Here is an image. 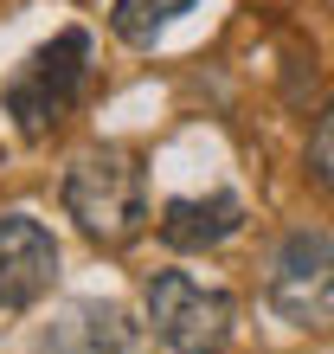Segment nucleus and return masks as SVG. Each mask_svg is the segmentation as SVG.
I'll list each match as a JSON object with an SVG mask.
<instances>
[{
    "label": "nucleus",
    "instance_id": "f257e3e1",
    "mask_svg": "<svg viewBox=\"0 0 334 354\" xmlns=\"http://www.w3.org/2000/svg\"><path fill=\"white\" fill-rule=\"evenodd\" d=\"M65 213L77 219V232L90 245L122 252V245L141 239V225H148V180H141V161L129 149H116V142L84 149L65 168Z\"/></svg>",
    "mask_w": 334,
    "mask_h": 354
},
{
    "label": "nucleus",
    "instance_id": "f03ea898",
    "mask_svg": "<svg viewBox=\"0 0 334 354\" xmlns=\"http://www.w3.org/2000/svg\"><path fill=\"white\" fill-rule=\"evenodd\" d=\"M84 77H90V32H58L52 46H39L7 84V116L19 122V136H52V122L77 103Z\"/></svg>",
    "mask_w": 334,
    "mask_h": 354
},
{
    "label": "nucleus",
    "instance_id": "7ed1b4c3",
    "mask_svg": "<svg viewBox=\"0 0 334 354\" xmlns=\"http://www.w3.org/2000/svg\"><path fill=\"white\" fill-rule=\"evenodd\" d=\"M270 309L289 328H334V239L296 225L277 252H270V277H264Z\"/></svg>",
    "mask_w": 334,
    "mask_h": 354
},
{
    "label": "nucleus",
    "instance_id": "20e7f679",
    "mask_svg": "<svg viewBox=\"0 0 334 354\" xmlns=\"http://www.w3.org/2000/svg\"><path fill=\"white\" fill-rule=\"evenodd\" d=\"M148 322H155V335L174 354H225L238 309H232L225 290H206V283L186 277V270H155V283H148Z\"/></svg>",
    "mask_w": 334,
    "mask_h": 354
},
{
    "label": "nucleus",
    "instance_id": "39448f33",
    "mask_svg": "<svg viewBox=\"0 0 334 354\" xmlns=\"http://www.w3.org/2000/svg\"><path fill=\"white\" fill-rule=\"evenodd\" d=\"M58 277V239L32 213H0V309H32Z\"/></svg>",
    "mask_w": 334,
    "mask_h": 354
},
{
    "label": "nucleus",
    "instance_id": "423d86ee",
    "mask_svg": "<svg viewBox=\"0 0 334 354\" xmlns=\"http://www.w3.org/2000/svg\"><path fill=\"white\" fill-rule=\"evenodd\" d=\"M244 225V200L238 194H206V200H167L161 206V239L174 252H213Z\"/></svg>",
    "mask_w": 334,
    "mask_h": 354
},
{
    "label": "nucleus",
    "instance_id": "0eeeda50",
    "mask_svg": "<svg viewBox=\"0 0 334 354\" xmlns=\"http://www.w3.org/2000/svg\"><path fill=\"white\" fill-rule=\"evenodd\" d=\"M52 354H129L135 348V322L116 303H77L65 322L46 335Z\"/></svg>",
    "mask_w": 334,
    "mask_h": 354
},
{
    "label": "nucleus",
    "instance_id": "6e6552de",
    "mask_svg": "<svg viewBox=\"0 0 334 354\" xmlns=\"http://www.w3.org/2000/svg\"><path fill=\"white\" fill-rule=\"evenodd\" d=\"M186 7H193V0H116L110 7V32L122 39V46H155Z\"/></svg>",
    "mask_w": 334,
    "mask_h": 354
},
{
    "label": "nucleus",
    "instance_id": "1a4fd4ad",
    "mask_svg": "<svg viewBox=\"0 0 334 354\" xmlns=\"http://www.w3.org/2000/svg\"><path fill=\"white\" fill-rule=\"evenodd\" d=\"M308 174H315V187H322V194H334V103L322 110L315 136H308Z\"/></svg>",
    "mask_w": 334,
    "mask_h": 354
}]
</instances>
